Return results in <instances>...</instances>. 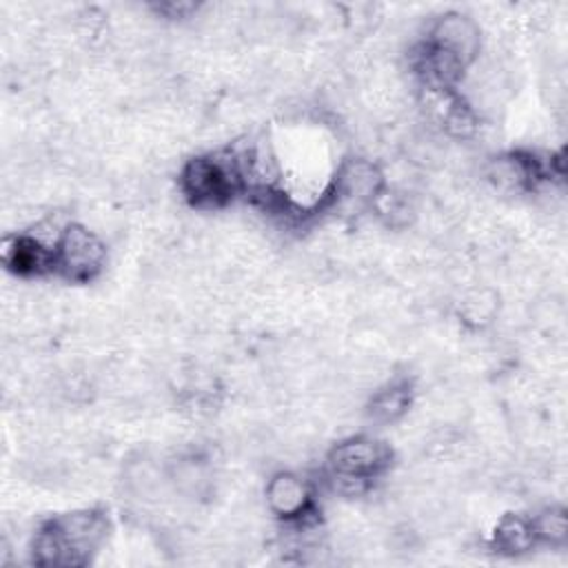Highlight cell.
<instances>
[{"instance_id": "cell-1", "label": "cell", "mask_w": 568, "mask_h": 568, "mask_svg": "<svg viewBox=\"0 0 568 568\" xmlns=\"http://www.w3.org/2000/svg\"><path fill=\"white\" fill-rule=\"evenodd\" d=\"M106 526V519L93 510L55 517L36 537L33 557L38 564L80 566L87 561L89 552L98 548Z\"/></svg>"}, {"instance_id": "cell-2", "label": "cell", "mask_w": 568, "mask_h": 568, "mask_svg": "<svg viewBox=\"0 0 568 568\" xmlns=\"http://www.w3.org/2000/svg\"><path fill=\"white\" fill-rule=\"evenodd\" d=\"M237 180V171L233 164V158L226 162L213 160V158H195L186 164L182 173V184L184 191L197 202V204H220L224 202L233 184Z\"/></svg>"}, {"instance_id": "cell-3", "label": "cell", "mask_w": 568, "mask_h": 568, "mask_svg": "<svg viewBox=\"0 0 568 568\" xmlns=\"http://www.w3.org/2000/svg\"><path fill=\"white\" fill-rule=\"evenodd\" d=\"M53 260L67 277L87 280L100 271L104 262V244L84 226L69 224L58 242Z\"/></svg>"}, {"instance_id": "cell-4", "label": "cell", "mask_w": 568, "mask_h": 568, "mask_svg": "<svg viewBox=\"0 0 568 568\" xmlns=\"http://www.w3.org/2000/svg\"><path fill=\"white\" fill-rule=\"evenodd\" d=\"M433 47L453 55L462 67H468L479 58V27L475 20L462 13H446L433 27Z\"/></svg>"}, {"instance_id": "cell-5", "label": "cell", "mask_w": 568, "mask_h": 568, "mask_svg": "<svg viewBox=\"0 0 568 568\" xmlns=\"http://www.w3.org/2000/svg\"><path fill=\"white\" fill-rule=\"evenodd\" d=\"M386 457L388 453L379 442L368 437H355L337 444L331 450L328 462H331V470L337 475L368 479L386 464Z\"/></svg>"}, {"instance_id": "cell-6", "label": "cell", "mask_w": 568, "mask_h": 568, "mask_svg": "<svg viewBox=\"0 0 568 568\" xmlns=\"http://www.w3.org/2000/svg\"><path fill=\"white\" fill-rule=\"evenodd\" d=\"M382 191V173L368 160H346L335 178V193L342 202L366 204Z\"/></svg>"}, {"instance_id": "cell-7", "label": "cell", "mask_w": 568, "mask_h": 568, "mask_svg": "<svg viewBox=\"0 0 568 568\" xmlns=\"http://www.w3.org/2000/svg\"><path fill=\"white\" fill-rule=\"evenodd\" d=\"M266 504L280 517H297L308 506V488L300 477L277 473L266 484Z\"/></svg>"}, {"instance_id": "cell-8", "label": "cell", "mask_w": 568, "mask_h": 568, "mask_svg": "<svg viewBox=\"0 0 568 568\" xmlns=\"http://www.w3.org/2000/svg\"><path fill=\"white\" fill-rule=\"evenodd\" d=\"M408 404H410V390L404 384H393L373 393L366 413L375 424H390L406 413Z\"/></svg>"}, {"instance_id": "cell-9", "label": "cell", "mask_w": 568, "mask_h": 568, "mask_svg": "<svg viewBox=\"0 0 568 568\" xmlns=\"http://www.w3.org/2000/svg\"><path fill=\"white\" fill-rule=\"evenodd\" d=\"M495 544L501 552L510 555L530 550V546L535 544L532 521H526L519 515H506L495 530Z\"/></svg>"}, {"instance_id": "cell-10", "label": "cell", "mask_w": 568, "mask_h": 568, "mask_svg": "<svg viewBox=\"0 0 568 568\" xmlns=\"http://www.w3.org/2000/svg\"><path fill=\"white\" fill-rule=\"evenodd\" d=\"M535 537L546 539L548 544H564L566 541V515L561 508H546L535 521Z\"/></svg>"}]
</instances>
